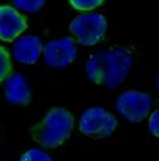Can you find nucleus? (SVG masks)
Instances as JSON below:
<instances>
[{
  "instance_id": "obj_1",
  "label": "nucleus",
  "mask_w": 159,
  "mask_h": 161,
  "mask_svg": "<svg viewBox=\"0 0 159 161\" xmlns=\"http://www.w3.org/2000/svg\"><path fill=\"white\" fill-rule=\"evenodd\" d=\"M133 61V55L128 48L115 46L90 56L86 64V74L92 83L116 89L129 75Z\"/></svg>"
},
{
  "instance_id": "obj_2",
  "label": "nucleus",
  "mask_w": 159,
  "mask_h": 161,
  "mask_svg": "<svg viewBox=\"0 0 159 161\" xmlns=\"http://www.w3.org/2000/svg\"><path fill=\"white\" fill-rule=\"evenodd\" d=\"M73 125L74 118L67 109L52 108L41 122L30 130V135L44 148H57L68 140Z\"/></svg>"
},
{
  "instance_id": "obj_3",
  "label": "nucleus",
  "mask_w": 159,
  "mask_h": 161,
  "mask_svg": "<svg viewBox=\"0 0 159 161\" xmlns=\"http://www.w3.org/2000/svg\"><path fill=\"white\" fill-rule=\"evenodd\" d=\"M106 29V18L99 13L80 14L69 23L71 33L82 46H94L99 43L104 38Z\"/></svg>"
},
{
  "instance_id": "obj_4",
  "label": "nucleus",
  "mask_w": 159,
  "mask_h": 161,
  "mask_svg": "<svg viewBox=\"0 0 159 161\" xmlns=\"http://www.w3.org/2000/svg\"><path fill=\"white\" fill-rule=\"evenodd\" d=\"M116 127L117 120L115 115L101 107H92L85 110L78 123L80 132L95 140L111 136Z\"/></svg>"
},
{
  "instance_id": "obj_5",
  "label": "nucleus",
  "mask_w": 159,
  "mask_h": 161,
  "mask_svg": "<svg viewBox=\"0 0 159 161\" xmlns=\"http://www.w3.org/2000/svg\"><path fill=\"white\" fill-rule=\"evenodd\" d=\"M153 107V99L149 94L139 90H126L119 95L115 108L124 119L130 123L144 120Z\"/></svg>"
},
{
  "instance_id": "obj_6",
  "label": "nucleus",
  "mask_w": 159,
  "mask_h": 161,
  "mask_svg": "<svg viewBox=\"0 0 159 161\" xmlns=\"http://www.w3.org/2000/svg\"><path fill=\"white\" fill-rule=\"evenodd\" d=\"M44 61L53 69H63L71 65L77 57V46L71 37L53 39L43 47Z\"/></svg>"
},
{
  "instance_id": "obj_7",
  "label": "nucleus",
  "mask_w": 159,
  "mask_h": 161,
  "mask_svg": "<svg viewBox=\"0 0 159 161\" xmlns=\"http://www.w3.org/2000/svg\"><path fill=\"white\" fill-rule=\"evenodd\" d=\"M27 19L12 7H0V39L12 42L27 29Z\"/></svg>"
},
{
  "instance_id": "obj_8",
  "label": "nucleus",
  "mask_w": 159,
  "mask_h": 161,
  "mask_svg": "<svg viewBox=\"0 0 159 161\" xmlns=\"http://www.w3.org/2000/svg\"><path fill=\"white\" fill-rule=\"evenodd\" d=\"M4 95L8 103L13 105H28L32 100V90L24 75L10 72L4 80Z\"/></svg>"
},
{
  "instance_id": "obj_9",
  "label": "nucleus",
  "mask_w": 159,
  "mask_h": 161,
  "mask_svg": "<svg viewBox=\"0 0 159 161\" xmlns=\"http://www.w3.org/2000/svg\"><path fill=\"white\" fill-rule=\"evenodd\" d=\"M43 51L42 41L37 36H23L18 38L13 46V56L15 61L24 65H33L41 57Z\"/></svg>"
},
{
  "instance_id": "obj_10",
  "label": "nucleus",
  "mask_w": 159,
  "mask_h": 161,
  "mask_svg": "<svg viewBox=\"0 0 159 161\" xmlns=\"http://www.w3.org/2000/svg\"><path fill=\"white\" fill-rule=\"evenodd\" d=\"M13 65H12V58L7 48L0 46V84L8 77V75L12 72Z\"/></svg>"
},
{
  "instance_id": "obj_11",
  "label": "nucleus",
  "mask_w": 159,
  "mask_h": 161,
  "mask_svg": "<svg viewBox=\"0 0 159 161\" xmlns=\"http://www.w3.org/2000/svg\"><path fill=\"white\" fill-rule=\"evenodd\" d=\"M13 3L18 9L25 13H35L44 7L46 0H13Z\"/></svg>"
},
{
  "instance_id": "obj_12",
  "label": "nucleus",
  "mask_w": 159,
  "mask_h": 161,
  "mask_svg": "<svg viewBox=\"0 0 159 161\" xmlns=\"http://www.w3.org/2000/svg\"><path fill=\"white\" fill-rule=\"evenodd\" d=\"M19 161H53V158H52L51 155H48L42 148L34 147V148H30V150L25 151L20 156Z\"/></svg>"
},
{
  "instance_id": "obj_13",
  "label": "nucleus",
  "mask_w": 159,
  "mask_h": 161,
  "mask_svg": "<svg viewBox=\"0 0 159 161\" xmlns=\"http://www.w3.org/2000/svg\"><path fill=\"white\" fill-rule=\"evenodd\" d=\"M69 3L76 10L89 12L99 8L104 3V0H69Z\"/></svg>"
},
{
  "instance_id": "obj_14",
  "label": "nucleus",
  "mask_w": 159,
  "mask_h": 161,
  "mask_svg": "<svg viewBox=\"0 0 159 161\" xmlns=\"http://www.w3.org/2000/svg\"><path fill=\"white\" fill-rule=\"evenodd\" d=\"M148 128H149L151 135H154L155 137L159 136V110L158 109H155L150 114L149 122H148Z\"/></svg>"
},
{
  "instance_id": "obj_15",
  "label": "nucleus",
  "mask_w": 159,
  "mask_h": 161,
  "mask_svg": "<svg viewBox=\"0 0 159 161\" xmlns=\"http://www.w3.org/2000/svg\"><path fill=\"white\" fill-rule=\"evenodd\" d=\"M0 161H5V160H0Z\"/></svg>"
}]
</instances>
